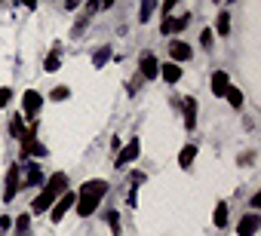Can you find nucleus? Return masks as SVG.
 I'll use <instances>...</instances> for the list:
<instances>
[{
    "label": "nucleus",
    "instance_id": "8",
    "mask_svg": "<svg viewBox=\"0 0 261 236\" xmlns=\"http://www.w3.org/2000/svg\"><path fill=\"white\" fill-rule=\"evenodd\" d=\"M157 71H160L157 55H154V52H145V55H142V77H145V80H154Z\"/></svg>",
    "mask_w": 261,
    "mask_h": 236
},
{
    "label": "nucleus",
    "instance_id": "29",
    "mask_svg": "<svg viewBox=\"0 0 261 236\" xmlns=\"http://www.w3.org/2000/svg\"><path fill=\"white\" fill-rule=\"evenodd\" d=\"M108 224L117 227V224H120V215H117V212H108Z\"/></svg>",
    "mask_w": 261,
    "mask_h": 236
},
{
    "label": "nucleus",
    "instance_id": "23",
    "mask_svg": "<svg viewBox=\"0 0 261 236\" xmlns=\"http://www.w3.org/2000/svg\"><path fill=\"white\" fill-rule=\"evenodd\" d=\"M68 95H71V89H68V86H56V89H53V101H65Z\"/></svg>",
    "mask_w": 261,
    "mask_h": 236
},
{
    "label": "nucleus",
    "instance_id": "2",
    "mask_svg": "<svg viewBox=\"0 0 261 236\" xmlns=\"http://www.w3.org/2000/svg\"><path fill=\"white\" fill-rule=\"evenodd\" d=\"M105 193H108V181H101V178H92V181H86V184L80 187L77 199H74V205H77V215L89 218V215L98 209V202H101V196H105Z\"/></svg>",
    "mask_w": 261,
    "mask_h": 236
},
{
    "label": "nucleus",
    "instance_id": "32",
    "mask_svg": "<svg viewBox=\"0 0 261 236\" xmlns=\"http://www.w3.org/2000/svg\"><path fill=\"white\" fill-rule=\"evenodd\" d=\"M114 7V0H101V10H111Z\"/></svg>",
    "mask_w": 261,
    "mask_h": 236
},
{
    "label": "nucleus",
    "instance_id": "16",
    "mask_svg": "<svg viewBox=\"0 0 261 236\" xmlns=\"http://www.w3.org/2000/svg\"><path fill=\"white\" fill-rule=\"evenodd\" d=\"M10 135H13V138H19V141H22V138L28 135V129L22 126V116H19V113H16L13 120H10Z\"/></svg>",
    "mask_w": 261,
    "mask_h": 236
},
{
    "label": "nucleus",
    "instance_id": "21",
    "mask_svg": "<svg viewBox=\"0 0 261 236\" xmlns=\"http://www.w3.org/2000/svg\"><path fill=\"white\" fill-rule=\"evenodd\" d=\"M108 58H111V46H101V49L95 52V58H92V65H95V68H101V65H105Z\"/></svg>",
    "mask_w": 261,
    "mask_h": 236
},
{
    "label": "nucleus",
    "instance_id": "17",
    "mask_svg": "<svg viewBox=\"0 0 261 236\" xmlns=\"http://www.w3.org/2000/svg\"><path fill=\"white\" fill-rule=\"evenodd\" d=\"M157 10V0H142V10H139V22H148Z\"/></svg>",
    "mask_w": 261,
    "mask_h": 236
},
{
    "label": "nucleus",
    "instance_id": "11",
    "mask_svg": "<svg viewBox=\"0 0 261 236\" xmlns=\"http://www.w3.org/2000/svg\"><path fill=\"white\" fill-rule=\"evenodd\" d=\"M185 126H188V129L197 126V98H194V95L185 98Z\"/></svg>",
    "mask_w": 261,
    "mask_h": 236
},
{
    "label": "nucleus",
    "instance_id": "26",
    "mask_svg": "<svg viewBox=\"0 0 261 236\" xmlns=\"http://www.w3.org/2000/svg\"><path fill=\"white\" fill-rule=\"evenodd\" d=\"M10 98H13V89H7V86H4V89H0V107H7V104H10Z\"/></svg>",
    "mask_w": 261,
    "mask_h": 236
},
{
    "label": "nucleus",
    "instance_id": "1",
    "mask_svg": "<svg viewBox=\"0 0 261 236\" xmlns=\"http://www.w3.org/2000/svg\"><path fill=\"white\" fill-rule=\"evenodd\" d=\"M65 190H68V175H65V172H56L49 181H43V187H40L37 199L31 202V215H43V212H49V209H53V202H56Z\"/></svg>",
    "mask_w": 261,
    "mask_h": 236
},
{
    "label": "nucleus",
    "instance_id": "19",
    "mask_svg": "<svg viewBox=\"0 0 261 236\" xmlns=\"http://www.w3.org/2000/svg\"><path fill=\"white\" fill-rule=\"evenodd\" d=\"M188 25H191V13H185V16L172 19V34H181V31H185Z\"/></svg>",
    "mask_w": 261,
    "mask_h": 236
},
{
    "label": "nucleus",
    "instance_id": "18",
    "mask_svg": "<svg viewBox=\"0 0 261 236\" xmlns=\"http://www.w3.org/2000/svg\"><path fill=\"white\" fill-rule=\"evenodd\" d=\"M224 98H227L233 107H243V92H240L237 86H227V89H224Z\"/></svg>",
    "mask_w": 261,
    "mask_h": 236
},
{
    "label": "nucleus",
    "instance_id": "6",
    "mask_svg": "<svg viewBox=\"0 0 261 236\" xmlns=\"http://www.w3.org/2000/svg\"><path fill=\"white\" fill-rule=\"evenodd\" d=\"M19 181H22V172H19L16 166H10V172H7V187H4V199H7V202L16 199V193H19Z\"/></svg>",
    "mask_w": 261,
    "mask_h": 236
},
{
    "label": "nucleus",
    "instance_id": "4",
    "mask_svg": "<svg viewBox=\"0 0 261 236\" xmlns=\"http://www.w3.org/2000/svg\"><path fill=\"white\" fill-rule=\"evenodd\" d=\"M22 107H25V116L37 120V113H40V107H43V95H40L37 89H28V92L22 95Z\"/></svg>",
    "mask_w": 261,
    "mask_h": 236
},
{
    "label": "nucleus",
    "instance_id": "9",
    "mask_svg": "<svg viewBox=\"0 0 261 236\" xmlns=\"http://www.w3.org/2000/svg\"><path fill=\"white\" fill-rule=\"evenodd\" d=\"M258 227H261V218H258V215H246V218L237 224V233H240V236H255Z\"/></svg>",
    "mask_w": 261,
    "mask_h": 236
},
{
    "label": "nucleus",
    "instance_id": "10",
    "mask_svg": "<svg viewBox=\"0 0 261 236\" xmlns=\"http://www.w3.org/2000/svg\"><path fill=\"white\" fill-rule=\"evenodd\" d=\"M43 172H40V166L37 163H28L25 166V184H31V187H43Z\"/></svg>",
    "mask_w": 261,
    "mask_h": 236
},
{
    "label": "nucleus",
    "instance_id": "20",
    "mask_svg": "<svg viewBox=\"0 0 261 236\" xmlns=\"http://www.w3.org/2000/svg\"><path fill=\"white\" fill-rule=\"evenodd\" d=\"M224 224H227V205L218 202L215 205V227H224Z\"/></svg>",
    "mask_w": 261,
    "mask_h": 236
},
{
    "label": "nucleus",
    "instance_id": "22",
    "mask_svg": "<svg viewBox=\"0 0 261 236\" xmlns=\"http://www.w3.org/2000/svg\"><path fill=\"white\" fill-rule=\"evenodd\" d=\"M43 68H46V71H49V74H56V71H59V68H62V58H59V55H49V58H46V62H43Z\"/></svg>",
    "mask_w": 261,
    "mask_h": 236
},
{
    "label": "nucleus",
    "instance_id": "15",
    "mask_svg": "<svg viewBox=\"0 0 261 236\" xmlns=\"http://www.w3.org/2000/svg\"><path fill=\"white\" fill-rule=\"evenodd\" d=\"M215 31H218L221 37H227V34H230V13H227V10H221V13H218V22H215Z\"/></svg>",
    "mask_w": 261,
    "mask_h": 236
},
{
    "label": "nucleus",
    "instance_id": "14",
    "mask_svg": "<svg viewBox=\"0 0 261 236\" xmlns=\"http://www.w3.org/2000/svg\"><path fill=\"white\" fill-rule=\"evenodd\" d=\"M194 157H197V144H185L181 154H178V166L181 169H191L194 166Z\"/></svg>",
    "mask_w": 261,
    "mask_h": 236
},
{
    "label": "nucleus",
    "instance_id": "31",
    "mask_svg": "<svg viewBox=\"0 0 261 236\" xmlns=\"http://www.w3.org/2000/svg\"><path fill=\"white\" fill-rule=\"evenodd\" d=\"M22 4H25L28 10H37V0H22Z\"/></svg>",
    "mask_w": 261,
    "mask_h": 236
},
{
    "label": "nucleus",
    "instance_id": "33",
    "mask_svg": "<svg viewBox=\"0 0 261 236\" xmlns=\"http://www.w3.org/2000/svg\"><path fill=\"white\" fill-rule=\"evenodd\" d=\"M215 4H218V0H215Z\"/></svg>",
    "mask_w": 261,
    "mask_h": 236
},
{
    "label": "nucleus",
    "instance_id": "25",
    "mask_svg": "<svg viewBox=\"0 0 261 236\" xmlns=\"http://www.w3.org/2000/svg\"><path fill=\"white\" fill-rule=\"evenodd\" d=\"M28 224H31V215H19V218H16V227H19V233H25V230H28Z\"/></svg>",
    "mask_w": 261,
    "mask_h": 236
},
{
    "label": "nucleus",
    "instance_id": "24",
    "mask_svg": "<svg viewBox=\"0 0 261 236\" xmlns=\"http://www.w3.org/2000/svg\"><path fill=\"white\" fill-rule=\"evenodd\" d=\"M200 43H203V49H212V28H206L200 34Z\"/></svg>",
    "mask_w": 261,
    "mask_h": 236
},
{
    "label": "nucleus",
    "instance_id": "30",
    "mask_svg": "<svg viewBox=\"0 0 261 236\" xmlns=\"http://www.w3.org/2000/svg\"><path fill=\"white\" fill-rule=\"evenodd\" d=\"M0 227H4V230H7V227H13V221H10V215H0Z\"/></svg>",
    "mask_w": 261,
    "mask_h": 236
},
{
    "label": "nucleus",
    "instance_id": "13",
    "mask_svg": "<svg viewBox=\"0 0 261 236\" xmlns=\"http://www.w3.org/2000/svg\"><path fill=\"white\" fill-rule=\"evenodd\" d=\"M209 86H212V95H224V89L230 86V80H227V74H224V71H215V74H212V80H209Z\"/></svg>",
    "mask_w": 261,
    "mask_h": 236
},
{
    "label": "nucleus",
    "instance_id": "12",
    "mask_svg": "<svg viewBox=\"0 0 261 236\" xmlns=\"http://www.w3.org/2000/svg\"><path fill=\"white\" fill-rule=\"evenodd\" d=\"M157 74H163V80H166V83H178V80H181V65H175V62H166V65H163Z\"/></svg>",
    "mask_w": 261,
    "mask_h": 236
},
{
    "label": "nucleus",
    "instance_id": "5",
    "mask_svg": "<svg viewBox=\"0 0 261 236\" xmlns=\"http://www.w3.org/2000/svg\"><path fill=\"white\" fill-rule=\"evenodd\" d=\"M142 154V141L139 138H133V141H129L120 154H117V160H114V166H129V163H133L136 157Z\"/></svg>",
    "mask_w": 261,
    "mask_h": 236
},
{
    "label": "nucleus",
    "instance_id": "28",
    "mask_svg": "<svg viewBox=\"0 0 261 236\" xmlns=\"http://www.w3.org/2000/svg\"><path fill=\"white\" fill-rule=\"evenodd\" d=\"M129 181H133V187H139L145 181V172H133V175H129Z\"/></svg>",
    "mask_w": 261,
    "mask_h": 236
},
{
    "label": "nucleus",
    "instance_id": "7",
    "mask_svg": "<svg viewBox=\"0 0 261 236\" xmlns=\"http://www.w3.org/2000/svg\"><path fill=\"white\" fill-rule=\"evenodd\" d=\"M191 52H194V49H191L185 40H172V43H169V58H172L175 65H181V62H191Z\"/></svg>",
    "mask_w": 261,
    "mask_h": 236
},
{
    "label": "nucleus",
    "instance_id": "27",
    "mask_svg": "<svg viewBox=\"0 0 261 236\" xmlns=\"http://www.w3.org/2000/svg\"><path fill=\"white\" fill-rule=\"evenodd\" d=\"M175 4H178V0H163V19H169V13L175 10Z\"/></svg>",
    "mask_w": 261,
    "mask_h": 236
},
{
    "label": "nucleus",
    "instance_id": "3",
    "mask_svg": "<svg viewBox=\"0 0 261 236\" xmlns=\"http://www.w3.org/2000/svg\"><path fill=\"white\" fill-rule=\"evenodd\" d=\"M74 199H77V193L65 190V193L53 202V209H49V221H53V224H59V221L65 218V212H68V209H74Z\"/></svg>",
    "mask_w": 261,
    "mask_h": 236
}]
</instances>
